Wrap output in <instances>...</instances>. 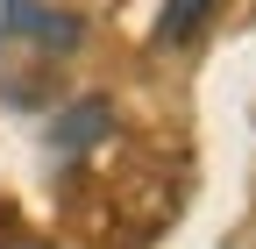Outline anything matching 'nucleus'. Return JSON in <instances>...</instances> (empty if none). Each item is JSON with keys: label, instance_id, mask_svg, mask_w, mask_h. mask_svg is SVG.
Wrapping results in <instances>:
<instances>
[{"label": "nucleus", "instance_id": "obj_5", "mask_svg": "<svg viewBox=\"0 0 256 249\" xmlns=\"http://www.w3.org/2000/svg\"><path fill=\"white\" fill-rule=\"evenodd\" d=\"M0 249H50V242H28V235H14V242H0Z\"/></svg>", "mask_w": 256, "mask_h": 249}, {"label": "nucleus", "instance_id": "obj_1", "mask_svg": "<svg viewBox=\"0 0 256 249\" xmlns=\"http://www.w3.org/2000/svg\"><path fill=\"white\" fill-rule=\"evenodd\" d=\"M107 200H114V214L136 235H156L178 214V200H185V164L164 157V150H128L121 171L107 178Z\"/></svg>", "mask_w": 256, "mask_h": 249}, {"label": "nucleus", "instance_id": "obj_2", "mask_svg": "<svg viewBox=\"0 0 256 249\" xmlns=\"http://www.w3.org/2000/svg\"><path fill=\"white\" fill-rule=\"evenodd\" d=\"M8 8V22H14V36H28V43H43V50H78V14L72 8H50V0H0Z\"/></svg>", "mask_w": 256, "mask_h": 249}, {"label": "nucleus", "instance_id": "obj_4", "mask_svg": "<svg viewBox=\"0 0 256 249\" xmlns=\"http://www.w3.org/2000/svg\"><path fill=\"white\" fill-rule=\"evenodd\" d=\"M214 0H164V14H156V43H192L206 28Z\"/></svg>", "mask_w": 256, "mask_h": 249}, {"label": "nucleus", "instance_id": "obj_3", "mask_svg": "<svg viewBox=\"0 0 256 249\" xmlns=\"http://www.w3.org/2000/svg\"><path fill=\"white\" fill-rule=\"evenodd\" d=\"M107 128H114V107L107 100H78V107H64L50 121V150H57V157H78V150H92Z\"/></svg>", "mask_w": 256, "mask_h": 249}]
</instances>
